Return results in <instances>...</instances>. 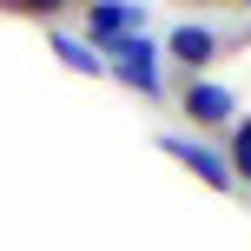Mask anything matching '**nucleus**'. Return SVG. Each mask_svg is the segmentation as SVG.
I'll use <instances>...</instances> for the list:
<instances>
[{"mask_svg": "<svg viewBox=\"0 0 251 251\" xmlns=\"http://www.w3.org/2000/svg\"><path fill=\"white\" fill-rule=\"evenodd\" d=\"M185 113L199 119V126H225V119H231V93L199 86V79H192V93H185Z\"/></svg>", "mask_w": 251, "mask_h": 251, "instance_id": "nucleus-1", "label": "nucleus"}, {"mask_svg": "<svg viewBox=\"0 0 251 251\" xmlns=\"http://www.w3.org/2000/svg\"><path fill=\"white\" fill-rule=\"evenodd\" d=\"M172 53L192 66V73H205V66H212V53H218V40L205 33V26H178V33H172Z\"/></svg>", "mask_w": 251, "mask_h": 251, "instance_id": "nucleus-2", "label": "nucleus"}, {"mask_svg": "<svg viewBox=\"0 0 251 251\" xmlns=\"http://www.w3.org/2000/svg\"><path fill=\"white\" fill-rule=\"evenodd\" d=\"M126 66H119V73H126V86H139V93H159V73H152V47H146V40H126Z\"/></svg>", "mask_w": 251, "mask_h": 251, "instance_id": "nucleus-3", "label": "nucleus"}, {"mask_svg": "<svg viewBox=\"0 0 251 251\" xmlns=\"http://www.w3.org/2000/svg\"><path fill=\"white\" fill-rule=\"evenodd\" d=\"M132 20H139V13H132V7H119V0H113V7H100V13H86L93 40H119V47L132 40Z\"/></svg>", "mask_w": 251, "mask_h": 251, "instance_id": "nucleus-4", "label": "nucleus"}, {"mask_svg": "<svg viewBox=\"0 0 251 251\" xmlns=\"http://www.w3.org/2000/svg\"><path fill=\"white\" fill-rule=\"evenodd\" d=\"M172 152H178V159H185V165H192V172H205V178H212V185H218V192H225V185H231V172H225V165H218V159H212V152H205V146H178V139H172Z\"/></svg>", "mask_w": 251, "mask_h": 251, "instance_id": "nucleus-5", "label": "nucleus"}, {"mask_svg": "<svg viewBox=\"0 0 251 251\" xmlns=\"http://www.w3.org/2000/svg\"><path fill=\"white\" fill-rule=\"evenodd\" d=\"M60 53H66V66H79V73H100V60H93L86 47H73V40H60Z\"/></svg>", "mask_w": 251, "mask_h": 251, "instance_id": "nucleus-6", "label": "nucleus"}, {"mask_svg": "<svg viewBox=\"0 0 251 251\" xmlns=\"http://www.w3.org/2000/svg\"><path fill=\"white\" fill-rule=\"evenodd\" d=\"M238 172L251 178V126H245V132H238Z\"/></svg>", "mask_w": 251, "mask_h": 251, "instance_id": "nucleus-7", "label": "nucleus"}]
</instances>
